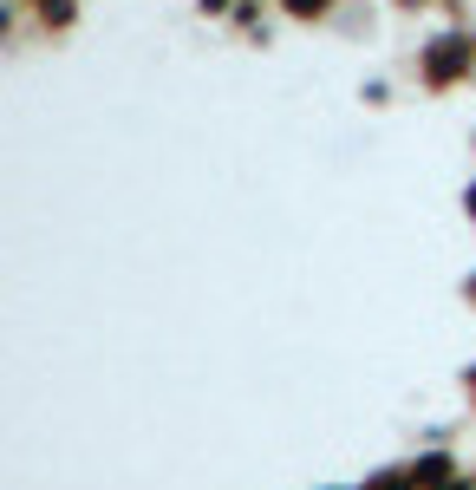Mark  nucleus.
I'll return each instance as SVG.
<instances>
[{"label": "nucleus", "mask_w": 476, "mask_h": 490, "mask_svg": "<svg viewBox=\"0 0 476 490\" xmlns=\"http://www.w3.org/2000/svg\"><path fill=\"white\" fill-rule=\"evenodd\" d=\"M288 7H300V14H307V7H320V0H288Z\"/></svg>", "instance_id": "f257e3e1"}]
</instances>
